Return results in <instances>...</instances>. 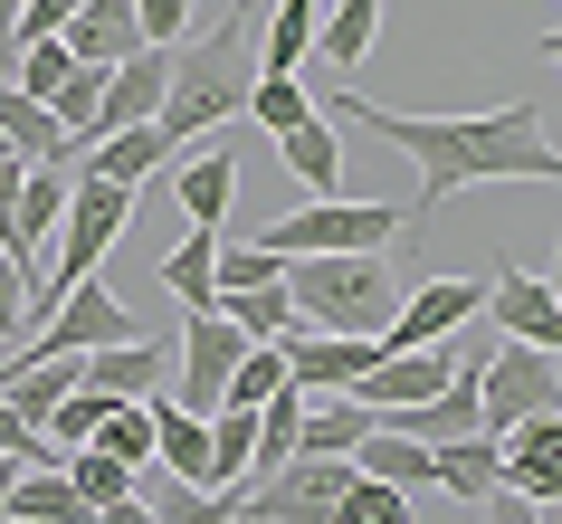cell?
<instances>
[{
    "instance_id": "cell-34",
    "label": "cell",
    "mask_w": 562,
    "mask_h": 524,
    "mask_svg": "<svg viewBox=\"0 0 562 524\" xmlns=\"http://www.w3.org/2000/svg\"><path fill=\"white\" fill-rule=\"evenodd\" d=\"M30 315H38V296H30V277H20V267L0 258V353L20 344V334H30Z\"/></svg>"
},
{
    "instance_id": "cell-32",
    "label": "cell",
    "mask_w": 562,
    "mask_h": 524,
    "mask_svg": "<svg viewBox=\"0 0 562 524\" xmlns=\"http://www.w3.org/2000/svg\"><path fill=\"white\" fill-rule=\"evenodd\" d=\"M105 410H115V401H105V391H87V381H77V391H67V401L48 410V448H58V458H67V448H87V438L105 430Z\"/></svg>"
},
{
    "instance_id": "cell-9",
    "label": "cell",
    "mask_w": 562,
    "mask_h": 524,
    "mask_svg": "<svg viewBox=\"0 0 562 524\" xmlns=\"http://www.w3.org/2000/svg\"><path fill=\"white\" fill-rule=\"evenodd\" d=\"M58 220H67V172H58V163H30V181H20V210H10V230H0V258L20 267L30 287H38V258H48Z\"/></svg>"
},
{
    "instance_id": "cell-12",
    "label": "cell",
    "mask_w": 562,
    "mask_h": 524,
    "mask_svg": "<svg viewBox=\"0 0 562 524\" xmlns=\"http://www.w3.org/2000/svg\"><path fill=\"white\" fill-rule=\"evenodd\" d=\"M172 191H181V210H191V230H220V238H229V210H238V163H229V144H210V134H201V153L172 172Z\"/></svg>"
},
{
    "instance_id": "cell-33",
    "label": "cell",
    "mask_w": 562,
    "mask_h": 524,
    "mask_svg": "<svg viewBox=\"0 0 562 524\" xmlns=\"http://www.w3.org/2000/svg\"><path fill=\"white\" fill-rule=\"evenodd\" d=\"M238 115H258L267 134H286V124H305L315 105H305V87H296V77H248V105H238Z\"/></svg>"
},
{
    "instance_id": "cell-27",
    "label": "cell",
    "mask_w": 562,
    "mask_h": 524,
    "mask_svg": "<svg viewBox=\"0 0 562 524\" xmlns=\"http://www.w3.org/2000/svg\"><path fill=\"white\" fill-rule=\"evenodd\" d=\"M77 77V58H67V38H30L20 58H10V87L38 96V105H58V87Z\"/></svg>"
},
{
    "instance_id": "cell-26",
    "label": "cell",
    "mask_w": 562,
    "mask_h": 524,
    "mask_svg": "<svg viewBox=\"0 0 562 524\" xmlns=\"http://www.w3.org/2000/svg\"><path fill=\"white\" fill-rule=\"evenodd\" d=\"M220 315H229L248 344H277V334L296 324V305H286V287H238V296H220Z\"/></svg>"
},
{
    "instance_id": "cell-11",
    "label": "cell",
    "mask_w": 562,
    "mask_h": 524,
    "mask_svg": "<svg viewBox=\"0 0 562 524\" xmlns=\"http://www.w3.org/2000/svg\"><path fill=\"white\" fill-rule=\"evenodd\" d=\"M162 372H172V353L144 344V334L77 353V381H87V391H105V401H153V381H162Z\"/></svg>"
},
{
    "instance_id": "cell-7",
    "label": "cell",
    "mask_w": 562,
    "mask_h": 524,
    "mask_svg": "<svg viewBox=\"0 0 562 524\" xmlns=\"http://www.w3.org/2000/svg\"><path fill=\"white\" fill-rule=\"evenodd\" d=\"M238 353H248V334H238L220 305H191V315H181V363H172L181 381H172V401L210 420V410H220V381L238 372Z\"/></svg>"
},
{
    "instance_id": "cell-18",
    "label": "cell",
    "mask_w": 562,
    "mask_h": 524,
    "mask_svg": "<svg viewBox=\"0 0 562 524\" xmlns=\"http://www.w3.org/2000/svg\"><path fill=\"white\" fill-rule=\"evenodd\" d=\"M10 524H95V505L67 487V467H20L10 477Z\"/></svg>"
},
{
    "instance_id": "cell-25",
    "label": "cell",
    "mask_w": 562,
    "mask_h": 524,
    "mask_svg": "<svg viewBox=\"0 0 562 524\" xmlns=\"http://www.w3.org/2000/svg\"><path fill=\"white\" fill-rule=\"evenodd\" d=\"M210 277H220V296H238V287H277V277H286V258H277V248H258V238L238 230V238H220Z\"/></svg>"
},
{
    "instance_id": "cell-16",
    "label": "cell",
    "mask_w": 562,
    "mask_h": 524,
    "mask_svg": "<svg viewBox=\"0 0 562 524\" xmlns=\"http://www.w3.org/2000/svg\"><path fill=\"white\" fill-rule=\"evenodd\" d=\"M277 163L305 181V201H334V191H344V144H334V124H325V115L286 124V134H277Z\"/></svg>"
},
{
    "instance_id": "cell-31",
    "label": "cell",
    "mask_w": 562,
    "mask_h": 524,
    "mask_svg": "<svg viewBox=\"0 0 562 524\" xmlns=\"http://www.w3.org/2000/svg\"><path fill=\"white\" fill-rule=\"evenodd\" d=\"M411 505H419V495H401V487H382V477H362V467H353V487H344L334 524H411Z\"/></svg>"
},
{
    "instance_id": "cell-24",
    "label": "cell",
    "mask_w": 562,
    "mask_h": 524,
    "mask_svg": "<svg viewBox=\"0 0 562 524\" xmlns=\"http://www.w3.org/2000/svg\"><path fill=\"white\" fill-rule=\"evenodd\" d=\"M248 458H258V410H210V467H220V495L248 477Z\"/></svg>"
},
{
    "instance_id": "cell-2",
    "label": "cell",
    "mask_w": 562,
    "mask_h": 524,
    "mask_svg": "<svg viewBox=\"0 0 562 524\" xmlns=\"http://www.w3.org/2000/svg\"><path fill=\"white\" fill-rule=\"evenodd\" d=\"M248 77H258V0H229V20L191 48H172V77H162V105H153V134L162 144H201L248 105Z\"/></svg>"
},
{
    "instance_id": "cell-13",
    "label": "cell",
    "mask_w": 562,
    "mask_h": 524,
    "mask_svg": "<svg viewBox=\"0 0 562 524\" xmlns=\"http://www.w3.org/2000/svg\"><path fill=\"white\" fill-rule=\"evenodd\" d=\"M67 58L77 67H115L144 48V30H134V0H77V20H67Z\"/></svg>"
},
{
    "instance_id": "cell-10",
    "label": "cell",
    "mask_w": 562,
    "mask_h": 524,
    "mask_svg": "<svg viewBox=\"0 0 562 524\" xmlns=\"http://www.w3.org/2000/svg\"><path fill=\"white\" fill-rule=\"evenodd\" d=\"M486 315L505 324V344H533V353H553L562 344V305L543 277H525V267H496L486 277Z\"/></svg>"
},
{
    "instance_id": "cell-29",
    "label": "cell",
    "mask_w": 562,
    "mask_h": 524,
    "mask_svg": "<svg viewBox=\"0 0 562 524\" xmlns=\"http://www.w3.org/2000/svg\"><path fill=\"white\" fill-rule=\"evenodd\" d=\"M87 448H105V458H124V467H153V401H115Z\"/></svg>"
},
{
    "instance_id": "cell-4",
    "label": "cell",
    "mask_w": 562,
    "mask_h": 524,
    "mask_svg": "<svg viewBox=\"0 0 562 524\" xmlns=\"http://www.w3.org/2000/svg\"><path fill=\"white\" fill-rule=\"evenodd\" d=\"M411 230L391 201H305L296 220H267V230H248L258 248H277V258H353V248H391V238Z\"/></svg>"
},
{
    "instance_id": "cell-14",
    "label": "cell",
    "mask_w": 562,
    "mask_h": 524,
    "mask_svg": "<svg viewBox=\"0 0 562 524\" xmlns=\"http://www.w3.org/2000/svg\"><path fill=\"white\" fill-rule=\"evenodd\" d=\"M362 430H372V410H362L353 391H305V410H296V458H353Z\"/></svg>"
},
{
    "instance_id": "cell-28",
    "label": "cell",
    "mask_w": 562,
    "mask_h": 524,
    "mask_svg": "<svg viewBox=\"0 0 562 524\" xmlns=\"http://www.w3.org/2000/svg\"><path fill=\"white\" fill-rule=\"evenodd\" d=\"M67 487L87 495V505H115V495H134V477H144V467H124V458H105V448H67Z\"/></svg>"
},
{
    "instance_id": "cell-20",
    "label": "cell",
    "mask_w": 562,
    "mask_h": 524,
    "mask_svg": "<svg viewBox=\"0 0 562 524\" xmlns=\"http://www.w3.org/2000/svg\"><path fill=\"white\" fill-rule=\"evenodd\" d=\"M315 10L325 0H277L258 20V77H296L305 67V48H315Z\"/></svg>"
},
{
    "instance_id": "cell-40",
    "label": "cell",
    "mask_w": 562,
    "mask_h": 524,
    "mask_svg": "<svg viewBox=\"0 0 562 524\" xmlns=\"http://www.w3.org/2000/svg\"><path fill=\"white\" fill-rule=\"evenodd\" d=\"M10 477H20V458H0V524H10Z\"/></svg>"
},
{
    "instance_id": "cell-6",
    "label": "cell",
    "mask_w": 562,
    "mask_h": 524,
    "mask_svg": "<svg viewBox=\"0 0 562 524\" xmlns=\"http://www.w3.org/2000/svg\"><path fill=\"white\" fill-rule=\"evenodd\" d=\"M476 305H486V277H429V287H411V296L382 315V334H372V344H382V353L458 344V324H468Z\"/></svg>"
},
{
    "instance_id": "cell-15",
    "label": "cell",
    "mask_w": 562,
    "mask_h": 524,
    "mask_svg": "<svg viewBox=\"0 0 562 524\" xmlns=\"http://www.w3.org/2000/svg\"><path fill=\"white\" fill-rule=\"evenodd\" d=\"M372 30H382V0H325V10H315V58H325L334 77H362Z\"/></svg>"
},
{
    "instance_id": "cell-8",
    "label": "cell",
    "mask_w": 562,
    "mask_h": 524,
    "mask_svg": "<svg viewBox=\"0 0 562 524\" xmlns=\"http://www.w3.org/2000/svg\"><path fill=\"white\" fill-rule=\"evenodd\" d=\"M277 353H286V381H296V391H353L382 344H372V334H315V324H286Z\"/></svg>"
},
{
    "instance_id": "cell-39",
    "label": "cell",
    "mask_w": 562,
    "mask_h": 524,
    "mask_svg": "<svg viewBox=\"0 0 562 524\" xmlns=\"http://www.w3.org/2000/svg\"><path fill=\"white\" fill-rule=\"evenodd\" d=\"M10 20H20V0H0V58H20V48H10Z\"/></svg>"
},
{
    "instance_id": "cell-23",
    "label": "cell",
    "mask_w": 562,
    "mask_h": 524,
    "mask_svg": "<svg viewBox=\"0 0 562 524\" xmlns=\"http://www.w3.org/2000/svg\"><path fill=\"white\" fill-rule=\"evenodd\" d=\"M210 258H220V230H191L172 258L153 267V277H162V296H181V305H220V277H210Z\"/></svg>"
},
{
    "instance_id": "cell-3",
    "label": "cell",
    "mask_w": 562,
    "mask_h": 524,
    "mask_svg": "<svg viewBox=\"0 0 562 524\" xmlns=\"http://www.w3.org/2000/svg\"><path fill=\"white\" fill-rule=\"evenodd\" d=\"M286 305L315 334H382V315L401 305V277H391L382 248H353V258H286Z\"/></svg>"
},
{
    "instance_id": "cell-21",
    "label": "cell",
    "mask_w": 562,
    "mask_h": 524,
    "mask_svg": "<svg viewBox=\"0 0 562 524\" xmlns=\"http://www.w3.org/2000/svg\"><path fill=\"white\" fill-rule=\"evenodd\" d=\"M0 144L20 153V163H67V134H58V115H48L38 96H20L10 77H0Z\"/></svg>"
},
{
    "instance_id": "cell-1",
    "label": "cell",
    "mask_w": 562,
    "mask_h": 524,
    "mask_svg": "<svg viewBox=\"0 0 562 524\" xmlns=\"http://www.w3.org/2000/svg\"><path fill=\"white\" fill-rule=\"evenodd\" d=\"M334 115L372 124L382 144H401L419 163V201L401 210V220H429V210H448L468 181H553L562 153H553V105L533 96V105H496V115H401V105H382V96H362L353 77L334 87Z\"/></svg>"
},
{
    "instance_id": "cell-35",
    "label": "cell",
    "mask_w": 562,
    "mask_h": 524,
    "mask_svg": "<svg viewBox=\"0 0 562 524\" xmlns=\"http://www.w3.org/2000/svg\"><path fill=\"white\" fill-rule=\"evenodd\" d=\"M134 30H144V48H181V30H191V0H134Z\"/></svg>"
},
{
    "instance_id": "cell-19",
    "label": "cell",
    "mask_w": 562,
    "mask_h": 524,
    "mask_svg": "<svg viewBox=\"0 0 562 524\" xmlns=\"http://www.w3.org/2000/svg\"><path fill=\"white\" fill-rule=\"evenodd\" d=\"M134 495L153 505V524H238L220 487H191V477H172V467H144V477H134Z\"/></svg>"
},
{
    "instance_id": "cell-30",
    "label": "cell",
    "mask_w": 562,
    "mask_h": 524,
    "mask_svg": "<svg viewBox=\"0 0 562 524\" xmlns=\"http://www.w3.org/2000/svg\"><path fill=\"white\" fill-rule=\"evenodd\" d=\"M277 381H286V353H277V344H248V353H238V372L220 381V410H258Z\"/></svg>"
},
{
    "instance_id": "cell-37",
    "label": "cell",
    "mask_w": 562,
    "mask_h": 524,
    "mask_svg": "<svg viewBox=\"0 0 562 524\" xmlns=\"http://www.w3.org/2000/svg\"><path fill=\"white\" fill-rule=\"evenodd\" d=\"M476 515H486V524H553V515H543V505H525V495H486V505H476Z\"/></svg>"
},
{
    "instance_id": "cell-5",
    "label": "cell",
    "mask_w": 562,
    "mask_h": 524,
    "mask_svg": "<svg viewBox=\"0 0 562 524\" xmlns=\"http://www.w3.org/2000/svg\"><path fill=\"white\" fill-rule=\"evenodd\" d=\"M553 401H562L553 353H533V344L476 353V430H486V438H505L515 420H533V410H553Z\"/></svg>"
},
{
    "instance_id": "cell-17",
    "label": "cell",
    "mask_w": 562,
    "mask_h": 524,
    "mask_svg": "<svg viewBox=\"0 0 562 524\" xmlns=\"http://www.w3.org/2000/svg\"><path fill=\"white\" fill-rule=\"evenodd\" d=\"M429 487L458 495V505H486V495H496V438H486V430L439 438V448H429Z\"/></svg>"
},
{
    "instance_id": "cell-38",
    "label": "cell",
    "mask_w": 562,
    "mask_h": 524,
    "mask_svg": "<svg viewBox=\"0 0 562 524\" xmlns=\"http://www.w3.org/2000/svg\"><path fill=\"white\" fill-rule=\"evenodd\" d=\"M95 524H153L144 495H115V505H95Z\"/></svg>"
},
{
    "instance_id": "cell-36",
    "label": "cell",
    "mask_w": 562,
    "mask_h": 524,
    "mask_svg": "<svg viewBox=\"0 0 562 524\" xmlns=\"http://www.w3.org/2000/svg\"><path fill=\"white\" fill-rule=\"evenodd\" d=\"M77 20V0H20V20H10V48H30V38H58Z\"/></svg>"
},
{
    "instance_id": "cell-22",
    "label": "cell",
    "mask_w": 562,
    "mask_h": 524,
    "mask_svg": "<svg viewBox=\"0 0 562 524\" xmlns=\"http://www.w3.org/2000/svg\"><path fill=\"white\" fill-rule=\"evenodd\" d=\"M353 467L362 477H382V487H401V495H429V448L419 438H401V430H362V448H353Z\"/></svg>"
}]
</instances>
